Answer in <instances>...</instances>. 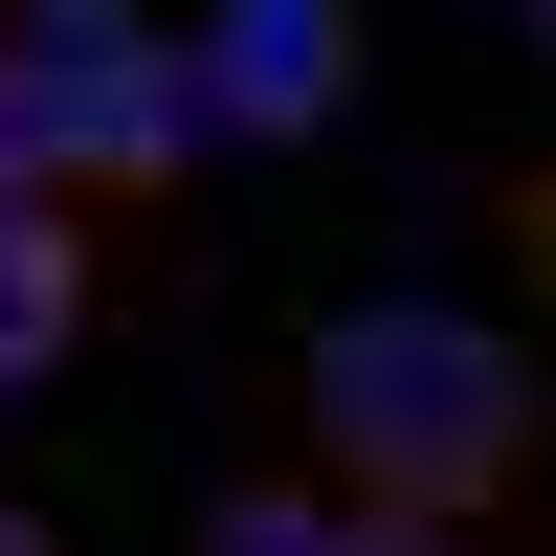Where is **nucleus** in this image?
<instances>
[{
  "mask_svg": "<svg viewBox=\"0 0 556 556\" xmlns=\"http://www.w3.org/2000/svg\"><path fill=\"white\" fill-rule=\"evenodd\" d=\"M312 468H334L379 534L513 513V468H534V356L468 334V312H424V290L312 312Z\"/></svg>",
  "mask_w": 556,
  "mask_h": 556,
  "instance_id": "f257e3e1",
  "label": "nucleus"
},
{
  "mask_svg": "<svg viewBox=\"0 0 556 556\" xmlns=\"http://www.w3.org/2000/svg\"><path fill=\"white\" fill-rule=\"evenodd\" d=\"M201 112H245V134H334V112H356V0H223Z\"/></svg>",
  "mask_w": 556,
  "mask_h": 556,
  "instance_id": "7ed1b4c3",
  "label": "nucleus"
},
{
  "mask_svg": "<svg viewBox=\"0 0 556 556\" xmlns=\"http://www.w3.org/2000/svg\"><path fill=\"white\" fill-rule=\"evenodd\" d=\"M112 23H134V0H45V45H112Z\"/></svg>",
  "mask_w": 556,
  "mask_h": 556,
  "instance_id": "423d86ee",
  "label": "nucleus"
},
{
  "mask_svg": "<svg viewBox=\"0 0 556 556\" xmlns=\"http://www.w3.org/2000/svg\"><path fill=\"white\" fill-rule=\"evenodd\" d=\"M0 556H67V534H45V513H23V490H0Z\"/></svg>",
  "mask_w": 556,
  "mask_h": 556,
  "instance_id": "0eeeda50",
  "label": "nucleus"
},
{
  "mask_svg": "<svg viewBox=\"0 0 556 556\" xmlns=\"http://www.w3.org/2000/svg\"><path fill=\"white\" fill-rule=\"evenodd\" d=\"M45 89H67V178H112V201L201 156V67H178L156 23H112V45H45Z\"/></svg>",
  "mask_w": 556,
  "mask_h": 556,
  "instance_id": "f03ea898",
  "label": "nucleus"
},
{
  "mask_svg": "<svg viewBox=\"0 0 556 556\" xmlns=\"http://www.w3.org/2000/svg\"><path fill=\"white\" fill-rule=\"evenodd\" d=\"M67 334H89V245H67V201H0V379H45Z\"/></svg>",
  "mask_w": 556,
  "mask_h": 556,
  "instance_id": "20e7f679",
  "label": "nucleus"
},
{
  "mask_svg": "<svg viewBox=\"0 0 556 556\" xmlns=\"http://www.w3.org/2000/svg\"><path fill=\"white\" fill-rule=\"evenodd\" d=\"M0 201H67V89H45V45H0Z\"/></svg>",
  "mask_w": 556,
  "mask_h": 556,
  "instance_id": "39448f33",
  "label": "nucleus"
}]
</instances>
